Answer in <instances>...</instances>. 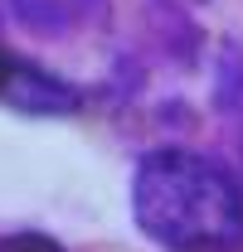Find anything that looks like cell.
<instances>
[{"label":"cell","instance_id":"277c9868","mask_svg":"<svg viewBox=\"0 0 243 252\" xmlns=\"http://www.w3.org/2000/svg\"><path fill=\"white\" fill-rule=\"evenodd\" d=\"M0 252H63L54 238H44V233H20V238H10Z\"/></svg>","mask_w":243,"mask_h":252},{"label":"cell","instance_id":"6da1fadb","mask_svg":"<svg viewBox=\"0 0 243 252\" xmlns=\"http://www.w3.org/2000/svg\"><path fill=\"white\" fill-rule=\"evenodd\" d=\"M131 214L165 252H243V180L200 151L161 146L141 156Z\"/></svg>","mask_w":243,"mask_h":252},{"label":"cell","instance_id":"3957f363","mask_svg":"<svg viewBox=\"0 0 243 252\" xmlns=\"http://www.w3.org/2000/svg\"><path fill=\"white\" fill-rule=\"evenodd\" d=\"M15 20L34 34H68L73 25H83L102 0H10Z\"/></svg>","mask_w":243,"mask_h":252},{"label":"cell","instance_id":"7a4b0ae2","mask_svg":"<svg viewBox=\"0 0 243 252\" xmlns=\"http://www.w3.org/2000/svg\"><path fill=\"white\" fill-rule=\"evenodd\" d=\"M0 107L10 112H25V117H68L83 107V93L73 83H63L59 73L39 68L30 59H15L5 68V83H0Z\"/></svg>","mask_w":243,"mask_h":252}]
</instances>
